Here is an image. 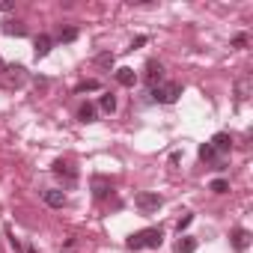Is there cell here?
I'll return each instance as SVG.
<instances>
[{"instance_id":"6da1fadb","label":"cell","mask_w":253,"mask_h":253,"mask_svg":"<svg viewBox=\"0 0 253 253\" xmlns=\"http://www.w3.org/2000/svg\"><path fill=\"white\" fill-rule=\"evenodd\" d=\"M161 244H164V229L161 226H146V229H140V232H134L128 238V247L131 250H143V247L158 250Z\"/></svg>"},{"instance_id":"7a4b0ae2","label":"cell","mask_w":253,"mask_h":253,"mask_svg":"<svg viewBox=\"0 0 253 253\" xmlns=\"http://www.w3.org/2000/svg\"><path fill=\"white\" fill-rule=\"evenodd\" d=\"M182 84L179 81H170V84H158V86H152V98L158 101V104H173L179 95H182Z\"/></svg>"},{"instance_id":"3957f363","label":"cell","mask_w":253,"mask_h":253,"mask_svg":"<svg viewBox=\"0 0 253 253\" xmlns=\"http://www.w3.org/2000/svg\"><path fill=\"white\" fill-rule=\"evenodd\" d=\"M134 206H137L143 214H152V211H158V209L164 206V200H161V194L143 191V194H137V197H134Z\"/></svg>"},{"instance_id":"277c9868","label":"cell","mask_w":253,"mask_h":253,"mask_svg":"<svg viewBox=\"0 0 253 253\" xmlns=\"http://www.w3.org/2000/svg\"><path fill=\"white\" fill-rule=\"evenodd\" d=\"M3 75H6V84H9L12 89L27 84V69H24V66H6V72H3Z\"/></svg>"},{"instance_id":"5b68a950","label":"cell","mask_w":253,"mask_h":253,"mask_svg":"<svg viewBox=\"0 0 253 253\" xmlns=\"http://www.w3.org/2000/svg\"><path fill=\"white\" fill-rule=\"evenodd\" d=\"M146 84H149V86L164 84V66H161L158 60H149V63H146Z\"/></svg>"},{"instance_id":"8992f818","label":"cell","mask_w":253,"mask_h":253,"mask_svg":"<svg viewBox=\"0 0 253 253\" xmlns=\"http://www.w3.org/2000/svg\"><path fill=\"white\" fill-rule=\"evenodd\" d=\"M51 170H54V176H60V179H66V185H75V182H78V176H75V170H72V167H69V164H66L63 158H60V161H54V164H51Z\"/></svg>"},{"instance_id":"52a82bcc","label":"cell","mask_w":253,"mask_h":253,"mask_svg":"<svg viewBox=\"0 0 253 253\" xmlns=\"http://www.w3.org/2000/svg\"><path fill=\"white\" fill-rule=\"evenodd\" d=\"M229 238H232V250H235V253H244V250L250 247V232H247V229H241V226H238V229H232V235H229Z\"/></svg>"},{"instance_id":"ba28073f","label":"cell","mask_w":253,"mask_h":253,"mask_svg":"<svg viewBox=\"0 0 253 253\" xmlns=\"http://www.w3.org/2000/svg\"><path fill=\"white\" fill-rule=\"evenodd\" d=\"M51 48H54V39L51 36H36V42H33V54H36V60H42V57H48L51 54Z\"/></svg>"},{"instance_id":"9c48e42d","label":"cell","mask_w":253,"mask_h":253,"mask_svg":"<svg viewBox=\"0 0 253 253\" xmlns=\"http://www.w3.org/2000/svg\"><path fill=\"white\" fill-rule=\"evenodd\" d=\"M209 146H211L217 155H223V152H229V146H232V137H229L226 131H217V134L209 140Z\"/></svg>"},{"instance_id":"30bf717a","label":"cell","mask_w":253,"mask_h":253,"mask_svg":"<svg viewBox=\"0 0 253 253\" xmlns=\"http://www.w3.org/2000/svg\"><path fill=\"white\" fill-rule=\"evenodd\" d=\"M42 200H45L51 209H63V206H66V194H63V191H57V188L42 191Z\"/></svg>"},{"instance_id":"8fae6325","label":"cell","mask_w":253,"mask_h":253,"mask_svg":"<svg viewBox=\"0 0 253 253\" xmlns=\"http://www.w3.org/2000/svg\"><path fill=\"white\" fill-rule=\"evenodd\" d=\"M110 191H113V185H110L104 176H95V179H92V194H95V200H104Z\"/></svg>"},{"instance_id":"7c38bea8","label":"cell","mask_w":253,"mask_h":253,"mask_svg":"<svg viewBox=\"0 0 253 253\" xmlns=\"http://www.w3.org/2000/svg\"><path fill=\"white\" fill-rule=\"evenodd\" d=\"M116 81H119L122 86H134V84H137V72L128 69V66H122V69H116Z\"/></svg>"},{"instance_id":"4fadbf2b","label":"cell","mask_w":253,"mask_h":253,"mask_svg":"<svg viewBox=\"0 0 253 253\" xmlns=\"http://www.w3.org/2000/svg\"><path fill=\"white\" fill-rule=\"evenodd\" d=\"M247 95H250V78L244 75V78H238V81H235V101L241 104Z\"/></svg>"},{"instance_id":"5bb4252c","label":"cell","mask_w":253,"mask_h":253,"mask_svg":"<svg viewBox=\"0 0 253 253\" xmlns=\"http://www.w3.org/2000/svg\"><path fill=\"white\" fill-rule=\"evenodd\" d=\"M194 250H197V238L182 235V238L176 241V253H194Z\"/></svg>"},{"instance_id":"9a60e30c","label":"cell","mask_w":253,"mask_h":253,"mask_svg":"<svg viewBox=\"0 0 253 253\" xmlns=\"http://www.w3.org/2000/svg\"><path fill=\"white\" fill-rule=\"evenodd\" d=\"M78 119H81V122H95V107H92L89 101L81 104V107H78Z\"/></svg>"},{"instance_id":"2e32d148","label":"cell","mask_w":253,"mask_h":253,"mask_svg":"<svg viewBox=\"0 0 253 253\" xmlns=\"http://www.w3.org/2000/svg\"><path fill=\"white\" fill-rule=\"evenodd\" d=\"M98 104H101L104 113H113V110H116V95H113V92H104V95L98 98Z\"/></svg>"},{"instance_id":"e0dca14e","label":"cell","mask_w":253,"mask_h":253,"mask_svg":"<svg viewBox=\"0 0 253 253\" xmlns=\"http://www.w3.org/2000/svg\"><path fill=\"white\" fill-rule=\"evenodd\" d=\"M75 39H78V30H75V27H60L57 42H66V45H69V42H75Z\"/></svg>"},{"instance_id":"ac0fdd59","label":"cell","mask_w":253,"mask_h":253,"mask_svg":"<svg viewBox=\"0 0 253 253\" xmlns=\"http://www.w3.org/2000/svg\"><path fill=\"white\" fill-rule=\"evenodd\" d=\"M3 33H6V36H24V33H27V27H24V24H18V21H9V24L3 27Z\"/></svg>"},{"instance_id":"d6986e66","label":"cell","mask_w":253,"mask_h":253,"mask_svg":"<svg viewBox=\"0 0 253 253\" xmlns=\"http://www.w3.org/2000/svg\"><path fill=\"white\" fill-rule=\"evenodd\" d=\"M209 191H211V194H226V191H229V182H226V179H214V182L209 185Z\"/></svg>"},{"instance_id":"ffe728a7","label":"cell","mask_w":253,"mask_h":253,"mask_svg":"<svg viewBox=\"0 0 253 253\" xmlns=\"http://www.w3.org/2000/svg\"><path fill=\"white\" fill-rule=\"evenodd\" d=\"M200 158H203V161H214V158H217V152H214L209 143H203V146H200Z\"/></svg>"},{"instance_id":"44dd1931","label":"cell","mask_w":253,"mask_h":253,"mask_svg":"<svg viewBox=\"0 0 253 253\" xmlns=\"http://www.w3.org/2000/svg\"><path fill=\"white\" fill-rule=\"evenodd\" d=\"M95 63H98V66H104V69H110V66L116 63V57H113V54H98V57H95Z\"/></svg>"},{"instance_id":"7402d4cb","label":"cell","mask_w":253,"mask_h":253,"mask_svg":"<svg viewBox=\"0 0 253 253\" xmlns=\"http://www.w3.org/2000/svg\"><path fill=\"white\" fill-rule=\"evenodd\" d=\"M191 220H194V214H191V211H185V214L179 217V223H176V229H179V232H182V229H188V226H191Z\"/></svg>"},{"instance_id":"603a6c76","label":"cell","mask_w":253,"mask_h":253,"mask_svg":"<svg viewBox=\"0 0 253 253\" xmlns=\"http://www.w3.org/2000/svg\"><path fill=\"white\" fill-rule=\"evenodd\" d=\"M98 86H101L98 81H84V84L78 86V92H92V89H98Z\"/></svg>"},{"instance_id":"cb8c5ba5","label":"cell","mask_w":253,"mask_h":253,"mask_svg":"<svg viewBox=\"0 0 253 253\" xmlns=\"http://www.w3.org/2000/svg\"><path fill=\"white\" fill-rule=\"evenodd\" d=\"M244 45H247V36H244V33H238V36L232 39V48H244Z\"/></svg>"},{"instance_id":"d4e9b609","label":"cell","mask_w":253,"mask_h":253,"mask_svg":"<svg viewBox=\"0 0 253 253\" xmlns=\"http://www.w3.org/2000/svg\"><path fill=\"white\" fill-rule=\"evenodd\" d=\"M6 235H9V244H12V250H15V253H21V244H18V238H15L12 232H6Z\"/></svg>"},{"instance_id":"484cf974","label":"cell","mask_w":253,"mask_h":253,"mask_svg":"<svg viewBox=\"0 0 253 253\" xmlns=\"http://www.w3.org/2000/svg\"><path fill=\"white\" fill-rule=\"evenodd\" d=\"M146 42H149V39H146V36H137V39H134V42H131V48H143V45H146Z\"/></svg>"},{"instance_id":"4316f807","label":"cell","mask_w":253,"mask_h":253,"mask_svg":"<svg viewBox=\"0 0 253 253\" xmlns=\"http://www.w3.org/2000/svg\"><path fill=\"white\" fill-rule=\"evenodd\" d=\"M6 72V63H3V57H0V75H3Z\"/></svg>"}]
</instances>
